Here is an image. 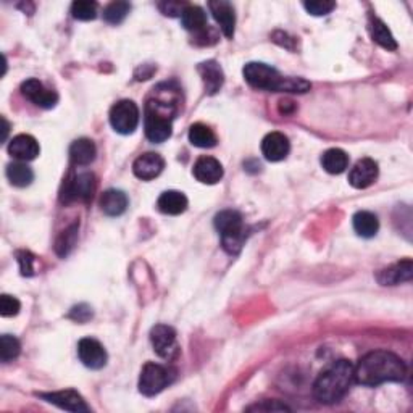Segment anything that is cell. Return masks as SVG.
Masks as SVG:
<instances>
[{"instance_id":"6da1fadb","label":"cell","mask_w":413,"mask_h":413,"mask_svg":"<svg viewBox=\"0 0 413 413\" xmlns=\"http://www.w3.org/2000/svg\"><path fill=\"white\" fill-rule=\"evenodd\" d=\"M405 375L407 366L404 360L388 350L366 354L354 366V381L370 388L384 383H400L404 381Z\"/></svg>"},{"instance_id":"7a4b0ae2","label":"cell","mask_w":413,"mask_h":413,"mask_svg":"<svg viewBox=\"0 0 413 413\" xmlns=\"http://www.w3.org/2000/svg\"><path fill=\"white\" fill-rule=\"evenodd\" d=\"M244 80L255 89L273 92H297L304 94L310 89V82L302 78H288L280 71L260 61H250L242 70Z\"/></svg>"},{"instance_id":"3957f363","label":"cell","mask_w":413,"mask_h":413,"mask_svg":"<svg viewBox=\"0 0 413 413\" xmlns=\"http://www.w3.org/2000/svg\"><path fill=\"white\" fill-rule=\"evenodd\" d=\"M354 383V364L349 360H338L328 366L314 384V394L321 404H336L347 394Z\"/></svg>"},{"instance_id":"277c9868","label":"cell","mask_w":413,"mask_h":413,"mask_svg":"<svg viewBox=\"0 0 413 413\" xmlns=\"http://www.w3.org/2000/svg\"><path fill=\"white\" fill-rule=\"evenodd\" d=\"M215 228L221 236L223 249L231 255L239 254L245 239V228L241 214L236 210L220 211L215 216Z\"/></svg>"},{"instance_id":"5b68a950","label":"cell","mask_w":413,"mask_h":413,"mask_svg":"<svg viewBox=\"0 0 413 413\" xmlns=\"http://www.w3.org/2000/svg\"><path fill=\"white\" fill-rule=\"evenodd\" d=\"M173 381L170 368L159 364H146L139 376V390L147 397L160 394Z\"/></svg>"},{"instance_id":"8992f818","label":"cell","mask_w":413,"mask_h":413,"mask_svg":"<svg viewBox=\"0 0 413 413\" xmlns=\"http://www.w3.org/2000/svg\"><path fill=\"white\" fill-rule=\"evenodd\" d=\"M110 125L116 132L131 134L139 125V109L132 100H120L110 110Z\"/></svg>"},{"instance_id":"52a82bcc","label":"cell","mask_w":413,"mask_h":413,"mask_svg":"<svg viewBox=\"0 0 413 413\" xmlns=\"http://www.w3.org/2000/svg\"><path fill=\"white\" fill-rule=\"evenodd\" d=\"M150 343L152 347L160 359L165 360H175L178 354H180V347H178L176 331L168 325H157L150 331Z\"/></svg>"},{"instance_id":"ba28073f","label":"cell","mask_w":413,"mask_h":413,"mask_svg":"<svg viewBox=\"0 0 413 413\" xmlns=\"http://www.w3.org/2000/svg\"><path fill=\"white\" fill-rule=\"evenodd\" d=\"M78 357L82 362V365L91 368V370H100L107 365V352L104 345L99 340L92 338H85L78 344Z\"/></svg>"},{"instance_id":"9c48e42d","label":"cell","mask_w":413,"mask_h":413,"mask_svg":"<svg viewBox=\"0 0 413 413\" xmlns=\"http://www.w3.org/2000/svg\"><path fill=\"white\" fill-rule=\"evenodd\" d=\"M37 395L39 397H42L44 400H47L49 404H54L60 407V409L68 410V412L80 413V412L91 410L85 402V399H82L75 389H65V390H58V393H44Z\"/></svg>"},{"instance_id":"30bf717a","label":"cell","mask_w":413,"mask_h":413,"mask_svg":"<svg viewBox=\"0 0 413 413\" xmlns=\"http://www.w3.org/2000/svg\"><path fill=\"white\" fill-rule=\"evenodd\" d=\"M21 94L32 104L42 109H52L58 102V96L50 89L44 87L41 81L27 80L21 85Z\"/></svg>"},{"instance_id":"8fae6325","label":"cell","mask_w":413,"mask_h":413,"mask_svg":"<svg viewBox=\"0 0 413 413\" xmlns=\"http://www.w3.org/2000/svg\"><path fill=\"white\" fill-rule=\"evenodd\" d=\"M165 168V160L161 159V155L155 152H146L139 155L132 165V171L136 178L142 181L155 180L161 171Z\"/></svg>"},{"instance_id":"7c38bea8","label":"cell","mask_w":413,"mask_h":413,"mask_svg":"<svg viewBox=\"0 0 413 413\" xmlns=\"http://www.w3.org/2000/svg\"><path fill=\"white\" fill-rule=\"evenodd\" d=\"M378 164L371 159H362L354 165L349 173V183L355 189L370 187L378 178Z\"/></svg>"},{"instance_id":"4fadbf2b","label":"cell","mask_w":413,"mask_h":413,"mask_svg":"<svg viewBox=\"0 0 413 413\" xmlns=\"http://www.w3.org/2000/svg\"><path fill=\"white\" fill-rule=\"evenodd\" d=\"M291 144L283 132L266 134L261 141V154L268 161H281L289 155Z\"/></svg>"},{"instance_id":"5bb4252c","label":"cell","mask_w":413,"mask_h":413,"mask_svg":"<svg viewBox=\"0 0 413 413\" xmlns=\"http://www.w3.org/2000/svg\"><path fill=\"white\" fill-rule=\"evenodd\" d=\"M413 278V264L410 259L402 260L399 264H394L384 268L376 275V280L383 286H395V284L407 283Z\"/></svg>"},{"instance_id":"9a60e30c","label":"cell","mask_w":413,"mask_h":413,"mask_svg":"<svg viewBox=\"0 0 413 413\" xmlns=\"http://www.w3.org/2000/svg\"><path fill=\"white\" fill-rule=\"evenodd\" d=\"M39 152H41L39 142L30 134H18L8 144V154L18 161L35 160Z\"/></svg>"},{"instance_id":"2e32d148","label":"cell","mask_w":413,"mask_h":413,"mask_svg":"<svg viewBox=\"0 0 413 413\" xmlns=\"http://www.w3.org/2000/svg\"><path fill=\"white\" fill-rule=\"evenodd\" d=\"M194 176L195 180L202 184H216L221 181L223 175V165L214 157H200L194 164Z\"/></svg>"},{"instance_id":"e0dca14e","label":"cell","mask_w":413,"mask_h":413,"mask_svg":"<svg viewBox=\"0 0 413 413\" xmlns=\"http://www.w3.org/2000/svg\"><path fill=\"white\" fill-rule=\"evenodd\" d=\"M209 8L216 23L220 25L223 35L231 39L234 36V26H236V15H234L233 5L225 0H215V2L209 4Z\"/></svg>"},{"instance_id":"ac0fdd59","label":"cell","mask_w":413,"mask_h":413,"mask_svg":"<svg viewBox=\"0 0 413 413\" xmlns=\"http://www.w3.org/2000/svg\"><path fill=\"white\" fill-rule=\"evenodd\" d=\"M94 189H96V178L92 173H81V175L75 176V180L70 181L68 187H66V200L78 199L87 202L92 197Z\"/></svg>"},{"instance_id":"d6986e66","label":"cell","mask_w":413,"mask_h":413,"mask_svg":"<svg viewBox=\"0 0 413 413\" xmlns=\"http://www.w3.org/2000/svg\"><path fill=\"white\" fill-rule=\"evenodd\" d=\"M197 70L200 76H202L205 92L210 94V96L218 92L223 86V81H225V75H223L221 66L216 63L215 60H209L200 63Z\"/></svg>"},{"instance_id":"ffe728a7","label":"cell","mask_w":413,"mask_h":413,"mask_svg":"<svg viewBox=\"0 0 413 413\" xmlns=\"http://www.w3.org/2000/svg\"><path fill=\"white\" fill-rule=\"evenodd\" d=\"M100 209L109 216H120L128 209V197L118 189H109L100 197Z\"/></svg>"},{"instance_id":"44dd1931","label":"cell","mask_w":413,"mask_h":413,"mask_svg":"<svg viewBox=\"0 0 413 413\" xmlns=\"http://www.w3.org/2000/svg\"><path fill=\"white\" fill-rule=\"evenodd\" d=\"M97 149L96 144H94L91 139L81 137L71 144L70 147V159L78 166H85L92 164L94 159H96Z\"/></svg>"},{"instance_id":"7402d4cb","label":"cell","mask_w":413,"mask_h":413,"mask_svg":"<svg viewBox=\"0 0 413 413\" xmlns=\"http://www.w3.org/2000/svg\"><path fill=\"white\" fill-rule=\"evenodd\" d=\"M157 207L165 215H181L187 209V197L180 191H165L159 197Z\"/></svg>"},{"instance_id":"603a6c76","label":"cell","mask_w":413,"mask_h":413,"mask_svg":"<svg viewBox=\"0 0 413 413\" xmlns=\"http://www.w3.org/2000/svg\"><path fill=\"white\" fill-rule=\"evenodd\" d=\"M321 166L329 175H340L347 170L349 155L340 149H329L321 155Z\"/></svg>"},{"instance_id":"cb8c5ba5","label":"cell","mask_w":413,"mask_h":413,"mask_svg":"<svg viewBox=\"0 0 413 413\" xmlns=\"http://www.w3.org/2000/svg\"><path fill=\"white\" fill-rule=\"evenodd\" d=\"M354 223V230L359 234L360 238L370 239L373 236H376V233L379 230V220L375 214L371 211H357L352 218Z\"/></svg>"},{"instance_id":"d4e9b609","label":"cell","mask_w":413,"mask_h":413,"mask_svg":"<svg viewBox=\"0 0 413 413\" xmlns=\"http://www.w3.org/2000/svg\"><path fill=\"white\" fill-rule=\"evenodd\" d=\"M189 142L192 144L194 147L200 149H211L216 146V134L214 130H210L209 126L204 125V123H195L189 130Z\"/></svg>"},{"instance_id":"484cf974","label":"cell","mask_w":413,"mask_h":413,"mask_svg":"<svg viewBox=\"0 0 413 413\" xmlns=\"http://www.w3.org/2000/svg\"><path fill=\"white\" fill-rule=\"evenodd\" d=\"M181 23L187 31L199 32L207 26V13L197 5H187L181 13Z\"/></svg>"},{"instance_id":"4316f807","label":"cell","mask_w":413,"mask_h":413,"mask_svg":"<svg viewBox=\"0 0 413 413\" xmlns=\"http://www.w3.org/2000/svg\"><path fill=\"white\" fill-rule=\"evenodd\" d=\"M7 178L13 186L26 187L35 180V173L26 165V161H15L7 166Z\"/></svg>"},{"instance_id":"83f0119b","label":"cell","mask_w":413,"mask_h":413,"mask_svg":"<svg viewBox=\"0 0 413 413\" xmlns=\"http://www.w3.org/2000/svg\"><path fill=\"white\" fill-rule=\"evenodd\" d=\"M371 37L373 41L378 42L383 49L388 50H395L397 49V42H395L394 36L390 35L388 26L383 23L381 20H373L371 23Z\"/></svg>"},{"instance_id":"f1b7e54d","label":"cell","mask_w":413,"mask_h":413,"mask_svg":"<svg viewBox=\"0 0 413 413\" xmlns=\"http://www.w3.org/2000/svg\"><path fill=\"white\" fill-rule=\"evenodd\" d=\"M21 352L20 340L15 336H10V334H4L0 338V359H2L4 364H8V362L15 360L16 357Z\"/></svg>"},{"instance_id":"f546056e","label":"cell","mask_w":413,"mask_h":413,"mask_svg":"<svg viewBox=\"0 0 413 413\" xmlns=\"http://www.w3.org/2000/svg\"><path fill=\"white\" fill-rule=\"evenodd\" d=\"M71 15L75 20L91 21L97 16V4L91 0H78L71 5Z\"/></svg>"},{"instance_id":"4dcf8cb0","label":"cell","mask_w":413,"mask_h":413,"mask_svg":"<svg viewBox=\"0 0 413 413\" xmlns=\"http://www.w3.org/2000/svg\"><path fill=\"white\" fill-rule=\"evenodd\" d=\"M131 5L128 2H113L104 10V20L109 25H120L130 13Z\"/></svg>"},{"instance_id":"1f68e13d","label":"cell","mask_w":413,"mask_h":413,"mask_svg":"<svg viewBox=\"0 0 413 413\" xmlns=\"http://www.w3.org/2000/svg\"><path fill=\"white\" fill-rule=\"evenodd\" d=\"M78 226L73 225L70 228V230L63 231V234L57 239V245H55V250H57V254L60 257H65L68 255V252L71 249L75 247L76 244V238H78Z\"/></svg>"},{"instance_id":"d6a6232c","label":"cell","mask_w":413,"mask_h":413,"mask_svg":"<svg viewBox=\"0 0 413 413\" xmlns=\"http://www.w3.org/2000/svg\"><path fill=\"white\" fill-rule=\"evenodd\" d=\"M20 309H21L20 300L16 297H13V295L4 294L2 297H0V314H2V316L18 315Z\"/></svg>"},{"instance_id":"836d02e7","label":"cell","mask_w":413,"mask_h":413,"mask_svg":"<svg viewBox=\"0 0 413 413\" xmlns=\"http://www.w3.org/2000/svg\"><path fill=\"white\" fill-rule=\"evenodd\" d=\"M304 7L307 12L314 16H323V15H328L331 13L334 7H336V4L334 2H328V0H314V2H305Z\"/></svg>"},{"instance_id":"e575fe53","label":"cell","mask_w":413,"mask_h":413,"mask_svg":"<svg viewBox=\"0 0 413 413\" xmlns=\"http://www.w3.org/2000/svg\"><path fill=\"white\" fill-rule=\"evenodd\" d=\"M16 259H18L21 275L23 276L35 275V261H36L35 255L27 252V250H20V252H16Z\"/></svg>"},{"instance_id":"d590c367","label":"cell","mask_w":413,"mask_h":413,"mask_svg":"<svg viewBox=\"0 0 413 413\" xmlns=\"http://www.w3.org/2000/svg\"><path fill=\"white\" fill-rule=\"evenodd\" d=\"M288 405L281 404L278 400H264L261 404H255L252 407H249L247 412H289Z\"/></svg>"},{"instance_id":"8d00e7d4","label":"cell","mask_w":413,"mask_h":413,"mask_svg":"<svg viewBox=\"0 0 413 413\" xmlns=\"http://www.w3.org/2000/svg\"><path fill=\"white\" fill-rule=\"evenodd\" d=\"M70 318H73V320H76L78 323H85L89 320V318H92V309L87 305L75 307V309L71 310Z\"/></svg>"},{"instance_id":"74e56055","label":"cell","mask_w":413,"mask_h":413,"mask_svg":"<svg viewBox=\"0 0 413 413\" xmlns=\"http://www.w3.org/2000/svg\"><path fill=\"white\" fill-rule=\"evenodd\" d=\"M184 8H186V7H183V5L178 4V2H164V4H160V10L166 16H181Z\"/></svg>"},{"instance_id":"f35d334b","label":"cell","mask_w":413,"mask_h":413,"mask_svg":"<svg viewBox=\"0 0 413 413\" xmlns=\"http://www.w3.org/2000/svg\"><path fill=\"white\" fill-rule=\"evenodd\" d=\"M2 121H4V137L2 139L5 141V139H7V134H8V128L10 126H8V123H7V120H5V118H2Z\"/></svg>"}]
</instances>
